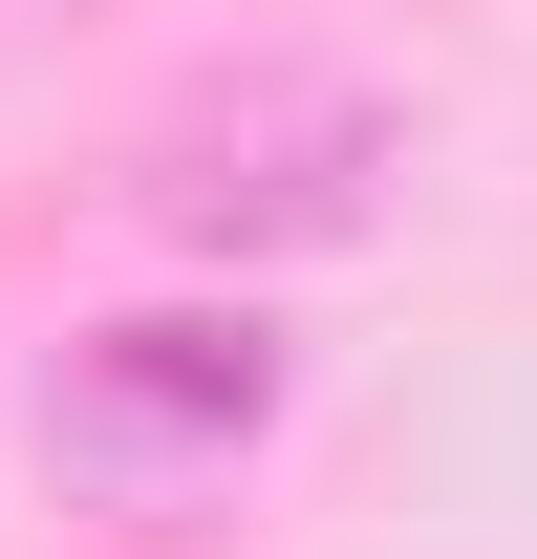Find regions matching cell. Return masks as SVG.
<instances>
[{
  "instance_id": "obj_2",
  "label": "cell",
  "mask_w": 537,
  "mask_h": 559,
  "mask_svg": "<svg viewBox=\"0 0 537 559\" xmlns=\"http://www.w3.org/2000/svg\"><path fill=\"white\" fill-rule=\"evenodd\" d=\"M44 430H65V474H108V495H194V474H237V452L279 430V345L237 323V301H151V323H108V345H65Z\"/></svg>"
},
{
  "instance_id": "obj_1",
  "label": "cell",
  "mask_w": 537,
  "mask_h": 559,
  "mask_svg": "<svg viewBox=\"0 0 537 559\" xmlns=\"http://www.w3.org/2000/svg\"><path fill=\"white\" fill-rule=\"evenodd\" d=\"M194 259H323V237H366L387 215V108L323 66H259V86H215V108H172L130 173Z\"/></svg>"
}]
</instances>
